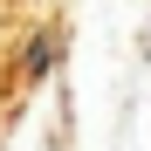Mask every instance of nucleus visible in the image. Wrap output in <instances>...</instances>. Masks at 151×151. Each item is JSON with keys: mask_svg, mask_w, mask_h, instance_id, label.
<instances>
[{"mask_svg": "<svg viewBox=\"0 0 151 151\" xmlns=\"http://www.w3.org/2000/svg\"><path fill=\"white\" fill-rule=\"evenodd\" d=\"M62 55H69L62 28H41V35H28V41H21V76H28V83H48V76L62 69Z\"/></svg>", "mask_w": 151, "mask_h": 151, "instance_id": "nucleus-1", "label": "nucleus"}]
</instances>
